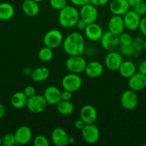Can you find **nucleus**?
Returning a JSON list of instances; mask_svg holds the SVG:
<instances>
[{"instance_id":"obj_43","label":"nucleus","mask_w":146,"mask_h":146,"mask_svg":"<svg viewBox=\"0 0 146 146\" xmlns=\"http://www.w3.org/2000/svg\"><path fill=\"white\" fill-rule=\"evenodd\" d=\"M74 127L76 128V129L81 131V130L84 128V125H86V123L82 121V120L81 119V118H80V119L76 120L75 122H74Z\"/></svg>"},{"instance_id":"obj_38","label":"nucleus","mask_w":146,"mask_h":146,"mask_svg":"<svg viewBox=\"0 0 146 146\" xmlns=\"http://www.w3.org/2000/svg\"><path fill=\"white\" fill-rule=\"evenodd\" d=\"M139 29L141 31L142 34L146 36V16L141 18L140 26H139Z\"/></svg>"},{"instance_id":"obj_18","label":"nucleus","mask_w":146,"mask_h":146,"mask_svg":"<svg viewBox=\"0 0 146 146\" xmlns=\"http://www.w3.org/2000/svg\"><path fill=\"white\" fill-rule=\"evenodd\" d=\"M84 31L85 36L92 41H100L104 33L102 27L96 22L87 24Z\"/></svg>"},{"instance_id":"obj_39","label":"nucleus","mask_w":146,"mask_h":146,"mask_svg":"<svg viewBox=\"0 0 146 146\" xmlns=\"http://www.w3.org/2000/svg\"><path fill=\"white\" fill-rule=\"evenodd\" d=\"M70 1L72 4V5L75 6V7H81L90 3V0H70Z\"/></svg>"},{"instance_id":"obj_22","label":"nucleus","mask_w":146,"mask_h":146,"mask_svg":"<svg viewBox=\"0 0 146 146\" xmlns=\"http://www.w3.org/2000/svg\"><path fill=\"white\" fill-rule=\"evenodd\" d=\"M21 9L23 12L28 17H35L40 11L39 3L33 0H24L21 4Z\"/></svg>"},{"instance_id":"obj_34","label":"nucleus","mask_w":146,"mask_h":146,"mask_svg":"<svg viewBox=\"0 0 146 146\" xmlns=\"http://www.w3.org/2000/svg\"><path fill=\"white\" fill-rule=\"evenodd\" d=\"M50 4L52 8L60 11L67 5V0H50Z\"/></svg>"},{"instance_id":"obj_40","label":"nucleus","mask_w":146,"mask_h":146,"mask_svg":"<svg viewBox=\"0 0 146 146\" xmlns=\"http://www.w3.org/2000/svg\"><path fill=\"white\" fill-rule=\"evenodd\" d=\"M110 0H90V3L95 7H102L108 4Z\"/></svg>"},{"instance_id":"obj_6","label":"nucleus","mask_w":146,"mask_h":146,"mask_svg":"<svg viewBox=\"0 0 146 146\" xmlns=\"http://www.w3.org/2000/svg\"><path fill=\"white\" fill-rule=\"evenodd\" d=\"M139 98L137 92L131 89L125 91L120 97V104L123 108L128 111L135 109L138 105Z\"/></svg>"},{"instance_id":"obj_10","label":"nucleus","mask_w":146,"mask_h":146,"mask_svg":"<svg viewBox=\"0 0 146 146\" xmlns=\"http://www.w3.org/2000/svg\"><path fill=\"white\" fill-rule=\"evenodd\" d=\"M100 41L102 47L104 50L109 51L115 49L120 44L119 36L110 32V31L103 33Z\"/></svg>"},{"instance_id":"obj_5","label":"nucleus","mask_w":146,"mask_h":146,"mask_svg":"<svg viewBox=\"0 0 146 146\" xmlns=\"http://www.w3.org/2000/svg\"><path fill=\"white\" fill-rule=\"evenodd\" d=\"M48 104L43 95L35 94L28 98L27 106L29 111L33 113H41L45 111Z\"/></svg>"},{"instance_id":"obj_12","label":"nucleus","mask_w":146,"mask_h":146,"mask_svg":"<svg viewBox=\"0 0 146 146\" xmlns=\"http://www.w3.org/2000/svg\"><path fill=\"white\" fill-rule=\"evenodd\" d=\"M125 27L130 31H135L139 29L141 17L134 10H128L123 17Z\"/></svg>"},{"instance_id":"obj_24","label":"nucleus","mask_w":146,"mask_h":146,"mask_svg":"<svg viewBox=\"0 0 146 146\" xmlns=\"http://www.w3.org/2000/svg\"><path fill=\"white\" fill-rule=\"evenodd\" d=\"M50 70L45 66H40L33 70L31 75V80L34 82H42L46 81L50 76Z\"/></svg>"},{"instance_id":"obj_17","label":"nucleus","mask_w":146,"mask_h":146,"mask_svg":"<svg viewBox=\"0 0 146 146\" xmlns=\"http://www.w3.org/2000/svg\"><path fill=\"white\" fill-rule=\"evenodd\" d=\"M61 94L62 92L58 88L54 86H50L44 90L43 96L44 97L47 104L56 106L62 100Z\"/></svg>"},{"instance_id":"obj_2","label":"nucleus","mask_w":146,"mask_h":146,"mask_svg":"<svg viewBox=\"0 0 146 146\" xmlns=\"http://www.w3.org/2000/svg\"><path fill=\"white\" fill-rule=\"evenodd\" d=\"M80 12L74 5H68L60 10L58 21L60 25L65 29L75 27L77 21L80 19Z\"/></svg>"},{"instance_id":"obj_48","label":"nucleus","mask_w":146,"mask_h":146,"mask_svg":"<svg viewBox=\"0 0 146 146\" xmlns=\"http://www.w3.org/2000/svg\"><path fill=\"white\" fill-rule=\"evenodd\" d=\"M144 49L146 51V39L144 41Z\"/></svg>"},{"instance_id":"obj_25","label":"nucleus","mask_w":146,"mask_h":146,"mask_svg":"<svg viewBox=\"0 0 146 146\" xmlns=\"http://www.w3.org/2000/svg\"><path fill=\"white\" fill-rule=\"evenodd\" d=\"M27 96L24 94V91H18L16 92L11 96V104L14 108H17V109H20V108H24V106H27Z\"/></svg>"},{"instance_id":"obj_11","label":"nucleus","mask_w":146,"mask_h":146,"mask_svg":"<svg viewBox=\"0 0 146 146\" xmlns=\"http://www.w3.org/2000/svg\"><path fill=\"white\" fill-rule=\"evenodd\" d=\"M123 61L122 54L115 51H110L104 58V65L110 71H118Z\"/></svg>"},{"instance_id":"obj_21","label":"nucleus","mask_w":146,"mask_h":146,"mask_svg":"<svg viewBox=\"0 0 146 146\" xmlns=\"http://www.w3.org/2000/svg\"><path fill=\"white\" fill-rule=\"evenodd\" d=\"M103 71H104V67L102 64L99 61H96L87 63L85 70H84L86 75L90 78H93L100 77L103 74Z\"/></svg>"},{"instance_id":"obj_44","label":"nucleus","mask_w":146,"mask_h":146,"mask_svg":"<svg viewBox=\"0 0 146 146\" xmlns=\"http://www.w3.org/2000/svg\"><path fill=\"white\" fill-rule=\"evenodd\" d=\"M127 2H128L130 7H134L135 6H136L137 4H138L139 3L141 2L143 0H127Z\"/></svg>"},{"instance_id":"obj_26","label":"nucleus","mask_w":146,"mask_h":146,"mask_svg":"<svg viewBox=\"0 0 146 146\" xmlns=\"http://www.w3.org/2000/svg\"><path fill=\"white\" fill-rule=\"evenodd\" d=\"M14 14V8L11 4L3 2L0 4V20L8 21Z\"/></svg>"},{"instance_id":"obj_14","label":"nucleus","mask_w":146,"mask_h":146,"mask_svg":"<svg viewBox=\"0 0 146 146\" xmlns=\"http://www.w3.org/2000/svg\"><path fill=\"white\" fill-rule=\"evenodd\" d=\"M128 86L133 91H140L146 87V76L140 72H136L128 78Z\"/></svg>"},{"instance_id":"obj_49","label":"nucleus","mask_w":146,"mask_h":146,"mask_svg":"<svg viewBox=\"0 0 146 146\" xmlns=\"http://www.w3.org/2000/svg\"><path fill=\"white\" fill-rule=\"evenodd\" d=\"M33 1H37V2L40 3V2H41V1H42L43 0H33Z\"/></svg>"},{"instance_id":"obj_51","label":"nucleus","mask_w":146,"mask_h":146,"mask_svg":"<svg viewBox=\"0 0 146 146\" xmlns=\"http://www.w3.org/2000/svg\"><path fill=\"white\" fill-rule=\"evenodd\" d=\"M145 60H146V57H145Z\"/></svg>"},{"instance_id":"obj_45","label":"nucleus","mask_w":146,"mask_h":146,"mask_svg":"<svg viewBox=\"0 0 146 146\" xmlns=\"http://www.w3.org/2000/svg\"><path fill=\"white\" fill-rule=\"evenodd\" d=\"M6 113V108L3 104H0V119L4 116Z\"/></svg>"},{"instance_id":"obj_31","label":"nucleus","mask_w":146,"mask_h":146,"mask_svg":"<svg viewBox=\"0 0 146 146\" xmlns=\"http://www.w3.org/2000/svg\"><path fill=\"white\" fill-rule=\"evenodd\" d=\"M16 143L15 136L14 134L13 133H7L2 137V142H1V145L4 146H13Z\"/></svg>"},{"instance_id":"obj_32","label":"nucleus","mask_w":146,"mask_h":146,"mask_svg":"<svg viewBox=\"0 0 146 146\" xmlns=\"http://www.w3.org/2000/svg\"><path fill=\"white\" fill-rule=\"evenodd\" d=\"M144 41L145 40L140 36H137L135 38H133V41L132 45L133 46L134 48L135 49L136 52H140V51H142L144 49Z\"/></svg>"},{"instance_id":"obj_27","label":"nucleus","mask_w":146,"mask_h":146,"mask_svg":"<svg viewBox=\"0 0 146 146\" xmlns=\"http://www.w3.org/2000/svg\"><path fill=\"white\" fill-rule=\"evenodd\" d=\"M57 110L62 115H70L74 112V106L70 101H61L57 104Z\"/></svg>"},{"instance_id":"obj_42","label":"nucleus","mask_w":146,"mask_h":146,"mask_svg":"<svg viewBox=\"0 0 146 146\" xmlns=\"http://www.w3.org/2000/svg\"><path fill=\"white\" fill-rule=\"evenodd\" d=\"M137 71L138 72L144 74L146 76V60L141 61L137 66Z\"/></svg>"},{"instance_id":"obj_41","label":"nucleus","mask_w":146,"mask_h":146,"mask_svg":"<svg viewBox=\"0 0 146 146\" xmlns=\"http://www.w3.org/2000/svg\"><path fill=\"white\" fill-rule=\"evenodd\" d=\"M87 24H87V23H86L84 20H82V19L80 18V19L77 21L75 27H77V29L80 30V31H84V30L85 29L86 27L87 26Z\"/></svg>"},{"instance_id":"obj_1","label":"nucleus","mask_w":146,"mask_h":146,"mask_svg":"<svg viewBox=\"0 0 146 146\" xmlns=\"http://www.w3.org/2000/svg\"><path fill=\"white\" fill-rule=\"evenodd\" d=\"M62 47L67 55H82L85 48L84 36L79 32L71 33L63 40Z\"/></svg>"},{"instance_id":"obj_7","label":"nucleus","mask_w":146,"mask_h":146,"mask_svg":"<svg viewBox=\"0 0 146 146\" xmlns=\"http://www.w3.org/2000/svg\"><path fill=\"white\" fill-rule=\"evenodd\" d=\"M63 40V34L60 30L51 29L44 34L43 42L44 46L54 49L62 44Z\"/></svg>"},{"instance_id":"obj_3","label":"nucleus","mask_w":146,"mask_h":146,"mask_svg":"<svg viewBox=\"0 0 146 146\" xmlns=\"http://www.w3.org/2000/svg\"><path fill=\"white\" fill-rule=\"evenodd\" d=\"M87 64L85 58L81 55L70 56L66 60L65 66L70 73L80 74L84 72Z\"/></svg>"},{"instance_id":"obj_8","label":"nucleus","mask_w":146,"mask_h":146,"mask_svg":"<svg viewBox=\"0 0 146 146\" xmlns=\"http://www.w3.org/2000/svg\"><path fill=\"white\" fill-rule=\"evenodd\" d=\"M79 12L80 19L84 20L87 24L96 22L98 18V11L97 9V7L92 4L91 3H88L80 7Z\"/></svg>"},{"instance_id":"obj_20","label":"nucleus","mask_w":146,"mask_h":146,"mask_svg":"<svg viewBox=\"0 0 146 146\" xmlns=\"http://www.w3.org/2000/svg\"><path fill=\"white\" fill-rule=\"evenodd\" d=\"M108 31L116 35H120L125 31V24L122 16L113 15L108 21Z\"/></svg>"},{"instance_id":"obj_23","label":"nucleus","mask_w":146,"mask_h":146,"mask_svg":"<svg viewBox=\"0 0 146 146\" xmlns=\"http://www.w3.org/2000/svg\"><path fill=\"white\" fill-rule=\"evenodd\" d=\"M118 71L123 78H129L137 72V67L133 61H123Z\"/></svg>"},{"instance_id":"obj_16","label":"nucleus","mask_w":146,"mask_h":146,"mask_svg":"<svg viewBox=\"0 0 146 146\" xmlns=\"http://www.w3.org/2000/svg\"><path fill=\"white\" fill-rule=\"evenodd\" d=\"M51 139L56 146H66L68 145L69 135L62 128H55L51 134Z\"/></svg>"},{"instance_id":"obj_29","label":"nucleus","mask_w":146,"mask_h":146,"mask_svg":"<svg viewBox=\"0 0 146 146\" xmlns=\"http://www.w3.org/2000/svg\"><path fill=\"white\" fill-rule=\"evenodd\" d=\"M120 52H121L122 55H124L125 56L127 57L133 56L137 53L132 44H130V45H121Z\"/></svg>"},{"instance_id":"obj_9","label":"nucleus","mask_w":146,"mask_h":146,"mask_svg":"<svg viewBox=\"0 0 146 146\" xmlns=\"http://www.w3.org/2000/svg\"><path fill=\"white\" fill-rule=\"evenodd\" d=\"M81 134L83 139L88 144H94L100 139V130L92 124H86L81 130Z\"/></svg>"},{"instance_id":"obj_13","label":"nucleus","mask_w":146,"mask_h":146,"mask_svg":"<svg viewBox=\"0 0 146 146\" xmlns=\"http://www.w3.org/2000/svg\"><path fill=\"white\" fill-rule=\"evenodd\" d=\"M16 143L17 145H27L29 143L32 138V132L27 125H21L16 130L14 133Z\"/></svg>"},{"instance_id":"obj_19","label":"nucleus","mask_w":146,"mask_h":146,"mask_svg":"<svg viewBox=\"0 0 146 146\" xmlns=\"http://www.w3.org/2000/svg\"><path fill=\"white\" fill-rule=\"evenodd\" d=\"M130 7L127 0H112L109 4V9L113 15L123 16L130 10Z\"/></svg>"},{"instance_id":"obj_4","label":"nucleus","mask_w":146,"mask_h":146,"mask_svg":"<svg viewBox=\"0 0 146 146\" xmlns=\"http://www.w3.org/2000/svg\"><path fill=\"white\" fill-rule=\"evenodd\" d=\"M82 85V79L79 74L70 73L64 76L62 79L63 89L74 93L79 91Z\"/></svg>"},{"instance_id":"obj_30","label":"nucleus","mask_w":146,"mask_h":146,"mask_svg":"<svg viewBox=\"0 0 146 146\" xmlns=\"http://www.w3.org/2000/svg\"><path fill=\"white\" fill-rule=\"evenodd\" d=\"M119 41L120 45H130L133 44V37L129 33L123 31L119 35Z\"/></svg>"},{"instance_id":"obj_36","label":"nucleus","mask_w":146,"mask_h":146,"mask_svg":"<svg viewBox=\"0 0 146 146\" xmlns=\"http://www.w3.org/2000/svg\"><path fill=\"white\" fill-rule=\"evenodd\" d=\"M24 94L27 96V98H30V97L33 96L34 95L36 94V90L34 86H27L25 87L24 91Z\"/></svg>"},{"instance_id":"obj_46","label":"nucleus","mask_w":146,"mask_h":146,"mask_svg":"<svg viewBox=\"0 0 146 146\" xmlns=\"http://www.w3.org/2000/svg\"><path fill=\"white\" fill-rule=\"evenodd\" d=\"M32 71L33 70L31 69V68H29V67H26V68H24V70H23V72H24V75L30 76H31V74H32Z\"/></svg>"},{"instance_id":"obj_37","label":"nucleus","mask_w":146,"mask_h":146,"mask_svg":"<svg viewBox=\"0 0 146 146\" xmlns=\"http://www.w3.org/2000/svg\"><path fill=\"white\" fill-rule=\"evenodd\" d=\"M72 98V92L64 90L61 94V99L62 101H71Z\"/></svg>"},{"instance_id":"obj_33","label":"nucleus","mask_w":146,"mask_h":146,"mask_svg":"<svg viewBox=\"0 0 146 146\" xmlns=\"http://www.w3.org/2000/svg\"><path fill=\"white\" fill-rule=\"evenodd\" d=\"M33 142H34V145L35 146H49L50 145L49 140L47 139V137L42 135H37L34 138Z\"/></svg>"},{"instance_id":"obj_50","label":"nucleus","mask_w":146,"mask_h":146,"mask_svg":"<svg viewBox=\"0 0 146 146\" xmlns=\"http://www.w3.org/2000/svg\"><path fill=\"white\" fill-rule=\"evenodd\" d=\"M1 142H2V138L0 135V145H1Z\"/></svg>"},{"instance_id":"obj_35","label":"nucleus","mask_w":146,"mask_h":146,"mask_svg":"<svg viewBox=\"0 0 146 146\" xmlns=\"http://www.w3.org/2000/svg\"><path fill=\"white\" fill-rule=\"evenodd\" d=\"M133 10L140 17H143L146 14V3L142 1L141 2L133 7Z\"/></svg>"},{"instance_id":"obj_15","label":"nucleus","mask_w":146,"mask_h":146,"mask_svg":"<svg viewBox=\"0 0 146 146\" xmlns=\"http://www.w3.org/2000/svg\"><path fill=\"white\" fill-rule=\"evenodd\" d=\"M80 118L86 124H92L97 120V111L92 105H85L80 110Z\"/></svg>"},{"instance_id":"obj_28","label":"nucleus","mask_w":146,"mask_h":146,"mask_svg":"<svg viewBox=\"0 0 146 146\" xmlns=\"http://www.w3.org/2000/svg\"><path fill=\"white\" fill-rule=\"evenodd\" d=\"M38 57L43 62H48L51 61L53 57V51L52 48L44 46L39 51Z\"/></svg>"},{"instance_id":"obj_47","label":"nucleus","mask_w":146,"mask_h":146,"mask_svg":"<svg viewBox=\"0 0 146 146\" xmlns=\"http://www.w3.org/2000/svg\"><path fill=\"white\" fill-rule=\"evenodd\" d=\"M74 142H75V138L72 136H69V139H68V144H74Z\"/></svg>"}]
</instances>
